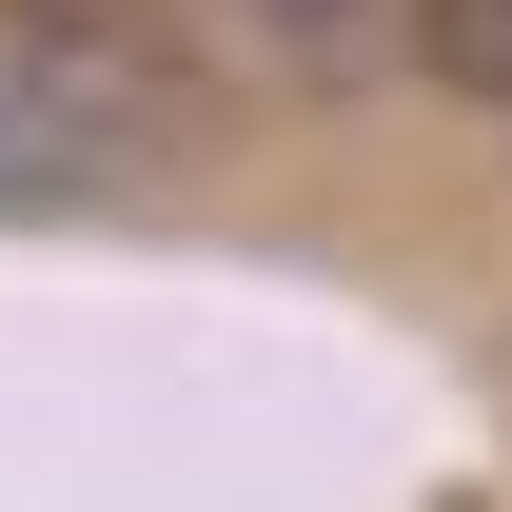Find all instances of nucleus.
<instances>
[{
	"label": "nucleus",
	"mask_w": 512,
	"mask_h": 512,
	"mask_svg": "<svg viewBox=\"0 0 512 512\" xmlns=\"http://www.w3.org/2000/svg\"><path fill=\"white\" fill-rule=\"evenodd\" d=\"M256 60H296V79H355L375 40H414V0H217Z\"/></svg>",
	"instance_id": "obj_2"
},
{
	"label": "nucleus",
	"mask_w": 512,
	"mask_h": 512,
	"mask_svg": "<svg viewBox=\"0 0 512 512\" xmlns=\"http://www.w3.org/2000/svg\"><path fill=\"white\" fill-rule=\"evenodd\" d=\"M197 119V79L138 40L119 0H0V217H60V197L158 178Z\"/></svg>",
	"instance_id": "obj_1"
},
{
	"label": "nucleus",
	"mask_w": 512,
	"mask_h": 512,
	"mask_svg": "<svg viewBox=\"0 0 512 512\" xmlns=\"http://www.w3.org/2000/svg\"><path fill=\"white\" fill-rule=\"evenodd\" d=\"M414 60H434V99H493L512 119V0H414Z\"/></svg>",
	"instance_id": "obj_3"
}]
</instances>
